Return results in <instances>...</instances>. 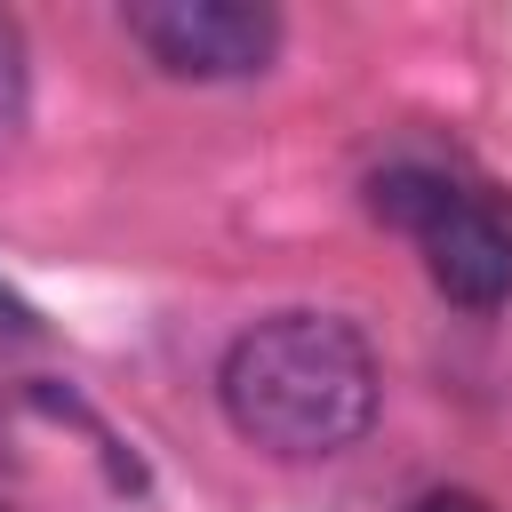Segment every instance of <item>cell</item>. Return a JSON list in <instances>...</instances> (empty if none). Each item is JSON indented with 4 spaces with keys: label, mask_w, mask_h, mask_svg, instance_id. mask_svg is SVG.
I'll use <instances>...</instances> for the list:
<instances>
[{
    "label": "cell",
    "mask_w": 512,
    "mask_h": 512,
    "mask_svg": "<svg viewBox=\"0 0 512 512\" xmlns=\"http://www.w3.org/2000/svg\"><path fill=\"white\" fill-rule=\"evenodd\" d=\"M120 32L168 80H256L280 56V16L256 0H128Z\"/></svg>",
    "instance_id": "3957f363"
},
{
    "label": "cell",
    "mask_w": 512,
    "mask_h": 512,
    "mask_svg": "<svg viewBox=\"0 0 512 512\" xmlns=\"http://www.w3.org/2000/svg\"><path fill=\"white\" fill-rule=\"evenodd\" d=\"M24 112H32V48H24V24L0 8V152L24 136Z\"/></svg>",
    "instance_id": "277c9868"
},
{
    "label": "cell",
    "mask_w": 512,
    "mask_h": 512,
    "mask_svg": "<svg viewBox=\"0 0 512 512\" xmlns=\"http://www.w3.org/2000/svg\"><path fill=\"white\" fill-rule=\"evenodd\" d=\"M32 328H40V312H32V304L0 280V336H32Z\"/></svg>",
    "instance_id": "8992f818"
},
{
    "label": "cell",
    "mask_w": 512,
    "mask_h": 512,
    "mask_svg": "<svg viewBox=\"0 0 512 512\" xmlns=\"http://www.w3.org/2000/svg\"><path fill=\"white\" fill-rule=\"evenodd\" d=\"M216 408L248 448L288 456V464H320V456H344L352 440H368V424L384 408V368L344 312L296 304V312L248 320L224 344Z\"/></svg>",
    "instance_id": "6da1fadb"
},
{
    "label": "cell",
    "mask_w": 512,
    "mask_h": 512,
    "mask_svg": "<svg viewBox=\"0 0 512 512\" xmlns=\"http://www.w3.org/2000/svg\"><path fill=\"white\" fill-rule=\"evenodd\" d=\"M368 208L416 240L432 288L464 312L512 304V192L440 160H392L368 184Z\"/></svg>",
    "instance_id": "7a4b0ae2"
},
{
    "label": "cell",
    "mask_w": 512,
    "mask_h": 512,
    "mask_svg": "<svg viewBox=\"0 0 512 512\" xmlns=\"http://www.w3.org/2000/svg\"><path fill=\"white\" fill-rule=\"evenodd\" d=\"M408 512H496L488 496H472V488H424Z\"/></svg>",
    "instance_id": "5b68a950"
}]
</instances>
